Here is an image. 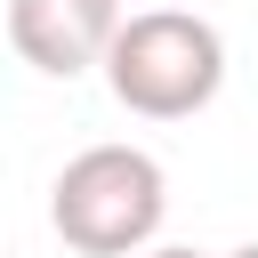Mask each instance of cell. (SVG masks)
<instances>
[{"mask_svg":"<svg viewBox=\"0 0 258 258\" xmlns=\"http://www.w3.org/2000/svg\"><path fill=\"white\" fill-rule=\"evenodd\" d=\"M105 89L121 113L137 121H194L218 89H226V40L210 16L194 8H137L113 32L105 56Z\"/></svg>","mask_w":258,"mask_h":258,"instance_id":"6da1fadb","label":"cell"},{"mask_svg":"<svg viewBox=\"0 0 258 258\" xmlns=\"http://www.w3.org/2000/svg\"><path fill=\"white\" fill-rule=\"evenodd\" d=\"M169 218V177L145 145H89L48 185V226L81 258H137Z\"/></svg>","mask_w":258,"mask_h":258,"instance_id":"7a4b0ae2","label":"cell"},{"mask_svg":"<svg viewBox=\"0 0 258 258\" xmlns=\"http://www.w3.org/2000/svg\"><path fill=\"white\" fill-rule=\"evenodd\" d=\"M113 32H121V0H8V40L48 81H81L89 64H105Z\"/></svg>","mask_w":258,"mask_h":258,"instance_id":"3957f363","label":"cell"},{"mask_svg":"<svg viewBox=\"0 0 258 258\" xmlns=\"http://www.w3.org/2000/svg\"><path fill=\"white\" fill-rule=\"evenodd\" d=\"M145 258H194V250H145Z\"/></svg>","mask_w":258,"mask_h":258,"instance_id":"277c9868","label":"cell"},{"mask_svg":"<svg viewBox=\"0 0 258 258\" xmlns=\"http://www.w3.org/2000/svg\"><path fill=\"white\" fill-rule=\"evenodd\" d=\"M234 258H258V242H242V250H234Z\"/></svg>","mask_w":258,"mask_h":258,"instance_id":"5b68a950","label":"cell"}]
</instances>
